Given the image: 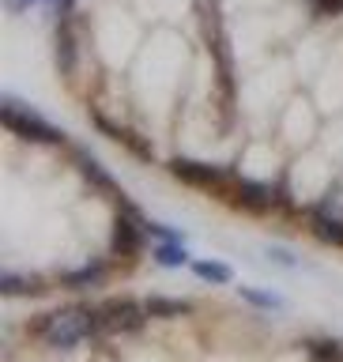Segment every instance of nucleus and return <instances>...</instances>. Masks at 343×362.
Returning <instances> with one entry per match:
<instances>
[{
	"mask_svg": "<svg viewBox=\"0 0 343 362\" xmlns=\"http://www.w3.org/2000/svg\"><path fill=\"white\" fill-rule=\"evenodd\" d=\"M30 336L53 351H72L79 344H87V339L102 336L98 305L76 302V305H61V310H45L42 317L30 321Z\"/></svg>",
	"mask_w": 343,
	"mask_h": 362,
	"instance_id": "obj_1",
	"label": "nucleus"
},
{
	"mask_svg": "<svg viewBox=\"0 0 343 362\" xmlns=\"http://www.w3.org/2000/svg\"><path fill=\"white\" fill-rule=\"evenodd\" d=\"M226 200L249 215H268L276 208H291L287 181H260V177H238V174L231 181V189H226Z\"/></svg>",
	"mask_w": 343,
	"mask_h": 362,
	"instance_id": "obj_2",
	"label": "nucleus"
},
{
	"mask_svg": "<svg viewBox=\"0 0 343 362\" xmlns=\"http://www.w3.org/2000/svg\"><path fill=\"white\" fill-rule=\"evenodd\" d=\"M4 124H8V132L23 136L27 144H45V147H61L64 144V132L45 121L34 106L19 102L16 95H4Z\"/></svg>",
	"mask_w": 343,
	"mask_h": 362,
	"instance_id": "obj_3",
	"label": "nucleus"
},
{
	"mask_svg": "<svg viewBox=\"0 0 343 362\" xmlns=\"http://www.w3.org/2000/svg\"><path fill=\"white\" fill-rule=\"evenodd\" d=\"M121 204V211H117V219H113V234H110V253L117 257V260H136L147 249V242H151V234H147V219L140 215V208L136 204H129L124 197H117Z\"/></svg>",
	"mask_w": 343,
	"mask_h": 362,
	"instance_id": "obj_4",
	"label": "nucleus"
},
{
	"mask_svg": "<svg viewBox=\"0 0 343 362\" xmlns=\"http://www.w3.org/2000/svg\"><path fill=\"white\" fill-rule=\"evenodd\" d=\"M147 305L140 298H106L98 305V325L102 336H136L147 325Z\"/></svg>",
	"mask_w": 343,
	"mask_h": 362,
	"instance_id": "obj_5",
	"label": "nucleus"
},
{
	"mask_svg": "<svg viewBox=\"0 0 343 362\" xmlns=\"http://www.w3.org/2000/svg\"><path fill=\"white\" fill-rule=\"evenodd\" d=\"M166 170L181 181V185L208 189V192H223V189H231V181H234L231 170H223L215 163H204V158H189V155H174L166 163Z\"/></svg>",
	"mask_w": 343,
	"mask_h": 362,
	"instance_id": "obj_6",
	"label": "nucleus"
},
{
	"mask_svg": "<svg viewBox=\"0 0 343 362\" xmlns=\"http://www.w3.org/2000/svg\"><path fill=\"white\" fill-rule=\"evenodd\" d=\"M53 45H57V72H61L64 79H72L76 64H79V45H76V27H72V16H68V19H57Z\"/></svg>",
	"mask_w": 343,
	"mask_h": 362,
	"instance_id": "obj_7",
	"label": "nucleus"
},
{
	"mask_svg": "<svg viewBox=\"0 0 343 362\" xmlns=\"http://www.w3.org/2000/svg\"><path fill=\"white\" fill-rule=\"evenodd\" d=\"M95 129L102 132V136H110L113 144H121V147H129V151L136 155V158H144V163H151V144L147 140H140L129 124H113L106 113H95Z\"/></svg>",
	"mask_w": 343,
	"mask_h": 362,
	"instance_id": "obj_8",
	"label": "nucleus"
},
{
	"mask_svg": "<svg viewBox=\"0 0 343 362\" xmlns=\"http://www.w3.org/2000/svg\"><path fill=\"white\" fill-rule=\"evenodd\" d=\"M306 226H310V234L317 238V242L343 249V219H339V215H325V211L310 208V211H306Z\"/></svg>",
	"mask_w": 343,
	"mask_h": 362,
	"instance_id": "obj_9",
	"label": "nucleus"
},
{
	"mask_svg": "<svg viewBox=\"0 0 343 362\" xmlns=\"http://www.w3.org/2000/svg\"><path fill=\"white\" fill-rule=\"evenodd\" d=\"M110 276V260H87L72 272H61V287L64 291H83V287H95Z\"/></svg>",
	"mask_w": 343,
	"mask_h": 362,
	"instance_id": "obj_10",
	"label": "nucleus"
},
{
	"mask_svg": "<svg viewBox=\"0 0 343 362\" xmlns=\"http://www.w3.org/2000/svg\"><path fill=\"white\" fill-rule=\"evenodd\" d=\"M72 163L79 166V174H83V177H87L95 189L110 192V197H121V192H117V185H113V177H110V170L102 166L98 158H91L87 151H79V147H76V151H72Z\"/></svg>",
	"mask_w": 343,
	"mask_h": 362,
	"instance_id": "obj_11",
	"label": "nucleus"
},
{
	"mask_svg": "<svg viewBox=\"0 0 343 362\" xmlns=\"http://www.w3.org/2000/svg\"><path fill=\"white\" fill-rule=\"evenodd\" d=\"M151 260H155L158 268H181V264H192L185 242H155V245H151Z\"/></svg>",
	"mask_w": 343,
	"mask_h": 362,
	"instance_id": "obj_12",
	"label": "nucleus"
},
{
	"mask_svg": "<svg viewBox=\"0 0 343 362\" xmlns=\"http://www.w3.org/2000/svg\"><path fill=\"white\" fill-rule=\"evenodd\" d=\"M0 287H4L8 298H16V294H34V298H38V294L50 291L42 279H34V276H19V272H4V276H0Z\"/></svg>",
	"mask_w": 343,
	"mask_h": 362,
	"instance_id": "obj_13",
	"label": "nucleus"
},
{
	"mask_svg": "<svg viewBox=\"0 0 343 362\" xmlns=\"http://www.w3.org/2000/svg\"><path fill=\"white\" fill-rule=\"evenodd\" d=\"M192 272L204 279V283H215V287H226L234 279V268L226 260H192Z\"/></svg>",
	"mask_w": 343,
	"mask_h": 362,
	"instance_id": "obj_14",
	"label": "nucleus"
},
{
	"mask_svg": "<svg viewBox=\"0 0 343 362\" xmlns=\"http://www.w3.org/2000/svg\"><path fill=\"white\" fill-rule=\"evenodd\" d=\"M147 313L151 317H181V313H192V302L185 298H163V294H151V298H144Z\"/></svg>",
	"mask_w": 343,
	"mask_h": 362,
	"instance_id": "obj_15",
	"label": "nucleus"
},
{
	"mask_svg": "<svg viewBox=\"0 0 343 362\" xmlns=\"http://www.w3.org/2000/svg\"><path fill=\"white\" fill-rule=\"evenodd\" d=\"M238 298L242 302H249L253 310H283V298L276 291H260V287H238Z\"/></svg>",
	"mask_w": 343,
	"mask_h": 362,
	"instance_id": "obj_16",
	"label": "nucleus"
},
{
	"mask_svg": "<svg viewBox=\"0 0 343 362\" xmlns=\"http://www.w3.org/2000/svg\"><path fill=\"white\" fill-rule=\"evenodd\" d=\"M147 234H151V242H185L181 230H174L166 223H155V219H147Z\"/></svg>",
	"mask_w": 343,
	"mask_h": 362,
	"instance_id": "obj_17",
	"label": "nucleus"
},
{
	"mask_svg": "<svg viewBox=\"0 0 343 362\" xmlns=\"http://www.w3.org/2000/svg\"><path fill=\"white\" fill-rule=\"evenodd\" d=\"M268 253V260H276V264H287V268H298V257L294 253H287V249H279V245H268L264 249Z\"/></svg>",
	"mask_w": 343,
	"mask_h": 362,
	"instance_id": "obj_18",
	"label": "nucleus"
},
{
	"mask_svg": "<svg viewBox=\"0 0 343 362\" xmlns=\"http://www.w3.org/2000/svg\"><path fill=\"white\" fill-rule=\"evenodd\" d=\"M76 11V0H57V19H68Z\"/></svg>",
	"mask_w": 343,
	"mask_h": 362,
	"instance_id": "obj_19",
	"label": "nucleus"
},
{
	"mask_svg": "<svg viewBox=\"0 0 343 362\" xmlns=\"http://www.w3.org/2000/svg\"><path fill=\"white\" fill-rule=\"evenodd\" d=\"M27 4H38V0H11V8H27Z\"/></svg>",
	"mask_w": 343,
	"mask_h": 362,
	"instance_id": "obj_20",
	"label": "nucleus"
},
{
	"mask_svg": "<svg viewBox=\"0 0 343 362\" xmlns=\"http://www.w3.org/2000/svg\"><path fill=\"white\" fill-rule=\"evenodd\" d=\"M313 362H328V358H313Z\"/></svg>",
	"mask_w": 343,
	"mask_h": 362,
	"instance_id": "obj_21",
	"label": "nucleus"
}]
</instances>
